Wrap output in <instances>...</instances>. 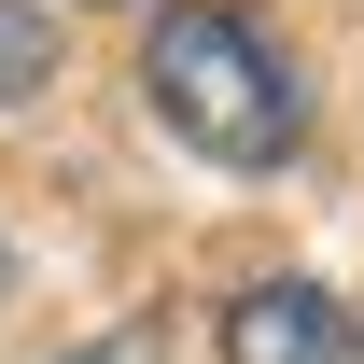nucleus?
<instances>
[{"label":"nucleus","instance_id":"2","mask_svg":"<svg viewBox=\"0 0 364 364\" xmlns=\"http://www.w3.org/2000/svg\"><path fill=\"white\" fill-rule=\"evenodd\" d=\"M225 364H350V309L322 280H252L225 309Z\"/></svg>","mask_w":364,"mask_h":364},{"label":"nucleus","instance_id":"3","mask_svg":"<svg viewBox=\"0 0 364 364\" xmlns=\"http://www.w3.org/2000/svg\"><path fill=\"white\" fill-rule=\"evenodd\" d=\"M28 85H56V14L43 0H0V112H14Z\"/></svg>","mask_w":364,"mask_h":364},{"label":"nucleus","instance_id":"1","mask_svg":"<svg viewBox=\"0 0 364 364\" xmlns=\"http://www.w3.org/2000/svg\"><path fill=\"white\" fill-rule=\"evenodd\" d=\"M140 85L168 112V140H196L210 168H280L294 140H309V85H294V56L225 14V0H168L154 28H140Z\"/></svg>","mask_w":364,"mask_h":364},{"label":"nucleus","instance_id":"4","mask_svg":"<svg viewBox=\"0 0 364 364\" xmlns=\"http://www.w3.org/2000/svg\"><path fill=\"white\" fill-rule=\"evenodd\" d=\"M85 364H168V350H154V336H98Z\"/></svg>","mask_w":364,"mask_h":364}]
</instances>
